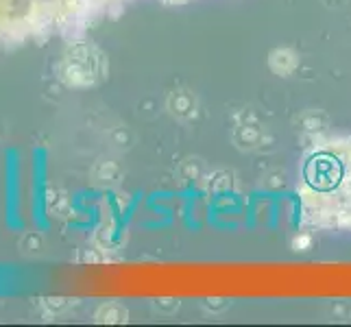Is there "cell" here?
Masks as SVG:
<instances>
[{
    "mask_svg": "<svg viewBox=\"0 0 351 327\" xmlns=\"http://www.w3.org/2000/svg\"><path fill=\"white\" fill-rule=\"evenodd\" d=\"M301 223L328 232H351V138L314 142L299 171Z\"/></svg>",
    "mask_w": 351,
    "mask_h": 327,
    "instance_id": "cell-1",
    "label": "cell"
}]
</instances>
